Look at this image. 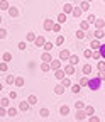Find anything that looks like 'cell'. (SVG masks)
Masks as SVG:
<instances>
[{
  "mask_svg": "<svg viewBox=\"0 0 105 122\" xmlns=\"http://www.w3.org/2000/svg\"><path fill=\"white\" fill-rule=\"evenodd\" d=\"M100 83H102V80L98 78V76H93L92 80H88V88H92V90H98L100 88Z\"/></svg>",
  "mask_w": 105,
  "mask_h": 122,
  "instance_id": "6da1fadb",
  "label": "cell"
},
{
  "mask_svg": "<svg viewBox=\"0 0 105 122\" xmlns=\"http://www.w3.org/2000/svg\"><path fill=\"white\" fill-rule=\"evenodd\" d=\"M49 68H51V70H54V71H56V70H59V68H61V61H59V59H53L51 63H49Z\"/></svg>",
  "mask_w": 105,
  "mask_h": 122,
  "instance_id": "7a4b0ae2",
  "label": "cell"
},
{
  "mask_svg": "<svg viewBox=\"0 0 105 122\" xmlns=\"http://www.w3.org/2000/svg\"><path fill=\"white\" fill-rule=\"evenodd\" d=\"M85 115H90V117H92V115H95V109H93V107L92 105H85Z\"/></svg>",
  "mask_w": 105,
  "mask_h": 122,
  "instance_id": "3957f363",
  "label": "cell"
},
{
  "mask_svg": "<svg viewBox=\"0 0 105 122\" xmlns=\"http://www.w3.org/2000/svg\"><path fill=\"white\" fill-rule=\"evenodd\" d=\"M42 63H51V61H53V58H51V54L49 53H46V51H44V54H42Z\"/></svg>",
  "mask_w": 105,
  "mask_h": 122,
  "instance_id": "277c9868",
  "label": "cell"
},
{
  "mask_svg": "<svg viewBox=\"0 0 105 122\" xmlns=\"http://www.w3.org/2000/svg\"><path fill=\"white\" fill-rule=\"evenodd\" d=\"M63 71H65V75H75V66L73 65H68Z\"/></svg>",
  "mask_w": 105,
  "mask_h": 122,
  "instance_id": "5b68a950",
  "label": "cell"
},
{
  "mask_svg": "<svg viewBox=\"0 0 105 122\" xmlns=\"http://www.w3.org/2000/svg\"><path fill=\"white\" fill-rule=\"evenodd\" d=\"M54 76H56L58 80H65V71L63 70H56L54 71Z\"/></svg>",
  "mask_w": 105,
  "mask_h": 122,
  "instance_id": "8992f818",
  "label": "cell"
},
{
  "mask_svg": "<svg viewBox=\"0 0 105 122\" xmlns=\"http://www.w3.org/2000/svg\"><path fill=\"white\" fill-rule=\"evenodd\" d=\"M7 115L15 117V115H17V109H15V107H9V109H7Z\"/></svg>",
  "mask_w": 105,
  "mask_h": 122,
  "instance_id": "52a82bcc",
  "label": "cell"
},
{
  "mask_svg": "<svg viewBox=\"0 0 105 122\" xmlns=\"http://www.w3.org/2000/svg\"><path fill=\"white\" fill-rule=\"evenodd\" d=\"M70 56H71L70 51H68V49H63L61 54H59V59H70Z\"/></svg>",
  "mask_w": 105,
  "mask_h": 122,
  "instance_id": "ba28073f",
  "label": "cell"
},
{
  "mask_svg": "<svg viewBox=\"0 0 105 122\" xmlns=\"http://www.w3.org/2000/svg\"><path fill=\"white\" fill-rule=\"evenodd\" d=\"M75 117H76V120H83V119L86 117V115H85V110H76Z\"/></svg>",
  "mask_w": 105,
  "mask_h": 122,
  "instance_id": "9c48e42d",
  "label": "cell"
},
{
  "mask_svg": "<svg viewBox=\"0 0 105 122\" xmlns=\"http://www.w3.org/2000/svg\"><path fill=\"white\" fill-rule=\"evenodd\" d=\"M9 105H10V98H2V100H0V107L9 109Z\"/></svg>",
  "mask_w": 105,
  "mask_h": 122,
  "instance_id": "30bf717a",
  "label": "cell"
},
{
  "mask_svg": "<svg viewBox=\"0 0 105 122\" xmlns=\"http://www.w3.org/2000/svg\"><path fill=\"white\" fill-rule=\"evenodd\" d=\"M54 93H58V95H63V93H65V86H63V85H56V88H54Z\"/></svg>",
  "mask_w": 105,
  "mask_h": 122,
  "instance_id": "8fae6325",
  "label": "cell"
},
{
  "mask_svg": "<svg viewBox=\"0 0 105 122\" xmlns=\"http://www.w3.org/2000/svg\"><path fill=\"white\" fill-rule=\"evenodd\" d=\"M44 29H46V30H51V29H53V20H51V19H46V20H44Z\"/></svg>",
  "mask_w": 105,
  "mask_h": 122,
  "instance_id": "7c38bea8",
  "label": "cell"
},
{
  "mask_svg": "<svg viewBox=\"0 0 105 122\" xmlns=\"http://www.w3.org/2000/svg\"><path fill=\"white\" fill-rule=\"evenodd\" d=\"M25 102H27L29 105H36V103H37V97H36V95H31V97H29V98L25 100Z\"/></svg>",
  "mask_w": 105,
  "mask_h": 122,
  "instance_id": "4fadbf2b",
  "label": "cell"
},
{
  "mask_svg": "<svg viewBox=\"0 0 105 122\" xmlns=\"http://www.w3.org/2000/svg\"><path fill=\"white\" fill-rule=\"evenodd\" d=\"M9 14H10V17H17L19 15V10L15 7H9Z\"/></svg>",
  "mask_w": 105,
  "mask_h": 122,
  "instance_id": "5bb4252c",
  "label": "cell"
},
{
  "mask_svg": "<svg viewBox=\"0 0 105 122\" xmlns=\"http://www.w3.org/2000/svg\"><path fill=\"white\" fill-rule=\"evenodd\" d=\"M90 48H92V49H98L100 48V41L98 39H93L92 42H90Z\"/></svg>",
  "mask_w": 105,
  "mask_h": 122,
  "instance_id": "9a60e30c",
  "label": "cell"
},
{
  "mask_svg": "<svg viewBox=\"0 0 105 122\" xmlns=\"http://www.w3.org/2000/svg\"><path fill=\"white\" fill-rule=\"evenodd\" d=\"M88 27H90V24H88L86 20H81V24H80V30H83V32H86V30H88Z\"/></svg>",
  "mask_w": 105,
  "mask_h": 122,
  "instance_id": "2e32d148",
  "label": "cell"
},
{
  "mask_svg": "<svg viewBox=\"0 0 105 122\" xmlns=\"http://www.w3.org/2000/svg\"><path fill=\"white\" fill-rule=\"evenodd\" d=\"M75 107H76V110H83V109H85V102H83V100L75 102Z\"/></svg>",
  "mask_w": 105,
  "mask_h": 122,
  "instance_id": "e0dca14e",
  "label": "cell"
},
{
  "mask_svg": "<svg viewBox=\"0 0 105 122\" xmlns=\"http://www.w3.org/2000/svg\"><path fill=\"white\" fill-rule=\"evenodd\" d=\"M59 114H61V115H68L70 114V107L68 105H63L61 109H59Z\"/></svg>",
  "mask_w": 105,
  "mask_h": 122,
  "instance_id": "ac0fdd59",
  "label": "cell"
},
{
  "mask_svg": "<svg viewBox=\"0 0 105 122\" xmlns=\"http://www.w3.org/2000/svg\"><path fill=\"white\" fill-rule=\"evenodd\" d=\"M71 12H73V5L71 4H66L63 7V14H71Z\"/></svg>",
  "mask_w": 105,
  "mask_h": 122,
  "instance_id": "d6986e66",
  "label": "cell"
},
{
  "mask_svg": "<svg viewBox=\"0 0 105 122\" xmlns=\"http://www.w3.org/2000/svg\"><path fill=\"white\" fill-rule=\"evenodd\" d=\"M68 61H70V65H73V66H75V65L78 63V56H76V54H71Z\"/></svg>",
  "mask_w": 105,
  "mask_h": 122,
  "instance_id": "ffe728a7",
  "label": "cell"
},
{
  "mask_svg": "<svg viewBox=\"0 0 105 122\" xmlns=\"http://www.w3.org/2000/svg\"><path fill=\"white\" fill-rule=\"evenodd\" d=\"M37 46H39V48H42V46H44V42H46V41H44V37L42 36H39V37H36V41H34Z\"/></svg>",
  "mask_w": 105,
  "mask_h": 122,
  "instance_id": "44dd1931",
  "label": "cell"
},
{
  "mask_svg": "<svg viewBox=\"0 0 105 122\" xmlns=\"http://www.w3.org/2000/svg\"><path fill=\"white\" fill-rule=\"evenodd\" d=\"M88 9H90V4H88V2H81V4H80V10H81V12H86Z\"/></svg>",
  "mask_w": 105,
  "mask_h": 122,
  "instance_id": "7402d4cb",
  "label": "cell"
},
{
  "mask_svg": "<svg viewBox=\"0 0 105 122\" xmlns=\"http://www.w3.org/2000/svg\"><path fill=\"white\" fill-rule=\"evenodd\" d=\"M25 41H27V42H32V41H36V34H34V32H29V34L25 36Z\"/></svg>",
  "mask_w": 105,
  "mask_h": 122,
  "instance_id": "603a6c76",
  "label": "cell"
},
{
  "mask_svg": "<svg viewBox=\"0 0 105 122\" xmlns=\"http://www.w3.org/2000/svg\"><path fill=\"white\" fill-rule=\"evenodd\" d=\"M27 109H29V103H27V102H20V103H19V110L25 112Z\"/></svg>",
  "mask_w": 105,
  "mask_h": 122,
  "instance_id": "cb8c5ba5",
  "label": "cell"
},
{
  "mask_svg": "<svg viewBox=\"0 0 105 122\" xmlns=\"http://www.w3.org/2000/svg\"><path fill=\"white\" fill-rule=\"evenodd\" d=\"M0 10H9V4H7V0H0Z\"/></svg>",
  "mask_w": 105,
  "mask_h": 122,
  "instance_id": "d4e9b609",
  "label": "cell"
},
{
  "mask_svg": "<svg viewBox=\"0 0 105 122\" xmlns=\"http://www.w3.org/2000/svg\"><path fill=\"white\" fill-rule=\"evenodd\" d=\"M93 36H95V39H102V37H103V30H102V29H97Z\"/></svg>",
  "mask_w": 105,
  "mask_h": 122,
  "instance_id": "484cf974",
  "label": "cell"
},
{
  "mask_svg": "<svg viewBox=\"0 0 105 122\" xmlns=\"http://www.w3.org/2000/svg\"><path fill=\"white\" fill-rule=\"evenodd\" d=\"M14 83H15V86H22V85H24V78H22V76H17Z\"/></svg>",
  "mask_w": 105,
  "mask_h": 122,
  "instance_id": "4316f807",
  "label": "cell"
},
{
  "mask_svg": "<svg viewBox=\"0 0 105 122\" xmlns=\"http://www.w3.org/2000/svg\"><path fill=\"white\" fill-rule=\"evenodd\" d=\"M98 54H100V58H105V44H100V48H98Z\"/></svg>",
  "mask_w": 105,
  "mask_h": 122,
  "instance_id": "83f0119b",
  "label": "cell"
},
{
  "mask_svg": "<svg viewBox=\"0 0 105 122\" xmlns=\"http://www.w3.org/2000/svg\"><path fill=\"white\" fill-rule=\"evenodd\" d=\"M103 25H105V22H103L102 19H98V20H95V27H97V29H103Z\"/></svg>",
  "mask_w": 105,
  "mask_h": 122,
  "instance_id": "f1b7e54d",
  "label": "cell"
},
{
  "mask_svg": "<svg viewBox=\"0 0 105 122\" xmlns=\"http://www.w3.org/2000/svg\"><path fill=\"white\" fill-rule=\"evenodd\" d=\"M39 115H41V117H48V115H49V109H41V110H39Z\"/></svg>",
  "mask_w": 105,
  "mask_h": 122,
  "instance_id": "f546056e",
  "label": "cell"
},
{
  "mask_svg": "<svg viewBox=\"0 0 105 122\" xmlns=\"http://www.w3.org/2000/svg\"><path fill=\"white\" fill-rule=\"evenodd\" d=\"M90 73H92V66H90V65H85V66H83V75H90Z\"/></svg>",
  "mask_w": 105,
  "mask_h": 122,
  "instance_id": "4dcf8cb0",
  "label": "cell"
},
{
  "mask_svg": "<svg viewBox=\"0 0 105 122\" xmlns=\"http://www.w3.org/2000/svg\"><path fill=\"white\" fill-rule=\"evenodd\" d=\"M51 49H53V42H44V51L49 53Z\"/></svg>",
  "mask_w": 105,
  "mask_h": 122,
  "instance_id": "1f68e13d",
  "label": "cell"
},
{
  "mask_svg": "<svg viewBox=\"0 0 105 122\" xmlns=\"http://www.w3.org/2000/svg\"><path fill=\"white\" fill-rule=\"evenodd\" d=\"M80 90H81L80 85H71V92H73V93H80Z\"/></svg>",
  "mask_w": 105,
  "mask_h": 122,
  "instance_id": "d6a6232c",
  "label": "cell"
},
{
  "mask_svg": "<svg viewBox=\"0 0 105 122\" xmlns=\"http://www.w3.org/2000/svg\"><path fill=\"white\" fill-rule=\"evenodd\" d=\"M80 86H86L88 85V78H86V76H83V78H80V83H78Z\"/></svg>",
  "mask_w": 105,
  "mask_h": 122,
  "instance_id": "836d02e7",
  "label": "cell"
},
{
  "mask_svg": "<svg viewBox=\"0 0 105 122\" xmlns=\"http://www.w3.org/2000/svg\"><path fill=\"white\" fill-rule=\"evenodd\" d=\"M61 81H63L61 85H63L65 88H66V86H71V80H70V78H65V80H61Z\"/></svg>",
  "mask_w": 105,
  "mask_h": 122,
  "instance_id": "e575fe53",
  "label": "cell"
},
{
  "mask_svg": "<svg viewBox=\"0 0 105 122\" xmlns=\"http://www.w3.org/2000/svg\"><path fill=\"white\" fill-rule=\"evenodd\" d=\"M97 70L102 73V71H105V63H103V61H100V63H98V66H97Z\"/></svg>",
  "mask_w": 105,
  "mask_h": 122,
  "instance_id": "d590c367",
  "label": "cell"
},
{
  "mask_svg": "<svg viewBox=\"0 0 105 122\" xmlns=\"http://www.w3.org/2000/svg\"><path fill=\"white\" fill-rule=\"evenodd\" d=\"M5 81H7L9 85H10V83H14V81H15V76H12V75H9L7 78H5Z\"/></svg>",
  "mask_w": 105,
  "mask_h": 122,
  "instance_id": "8d00e7d4",
  "label": "cell"
},
{
  "mask_svg": "<svg viewBox=\"0 0 105 122\" xmlns=\"http://www.w3.org/2000/svg\"><path fill=\"white\" fill-rule=\"evenodd\" d=\"M63 42H65V37H63V36H58V37H56V44H58V46H61Z\"/></svg>",
  "mask_w": 105,
  "mask_h": 122,
  "instance_id": "74e56055",
  "label": "cell"
},
{
  "mask_svg": "<svg viewBox=\"0 0 105 122\" xmlns=\"http://www.w3.org/2000/svg\"><path fill=\"white\" fill-rule=\"evenodd\" d=\"M41 70H42V71H48V70H51V68H49V63H41Z\"/></svg>",
  "mask_w": 105,
  "mask_h": 122,
  "instance_id": "f35d334b",
  "label": "cell"
},
{
  "mask_svg": "<svg viewBox=\"0 0 105 122\" xmlns=\"http://www.w3.org/2000/svg\"><path fill=\"white\" fill-rule=\"evenodd\" d=\"M10 59H12V54L10 53H5L4 54V63H7V61H10Z\"/></svg>",
  "mask_w": 105,
  "mask_h": 122,
  "instance_id": "ab89813d",
  "label": "cell"
},
{
  "mask_svg": "<svg viewBox=\"0 0 105 122\" xmlns=\"http://www.w3.org/2000/svg\"><path fill=\"white\" fill-rule=\"evenodd\" d=\"M73 15H75V17H80V15H81V10L80 9H73V12H71Z\"/></svg>",
  "mask_w": 105,
  "mask_h": 122,
  "instance_id": "60d3db41",
  "label": "cell"
},
{
  "mask_svg": "<svg viewBox=\"0 0 105 122\" xmlns=\"http://www.w3.org/2000/svg\"><path fill=\"white\" fill-rule=\"evenodd\" d=\"M53 30L54 32H59L61 30V24H53Z\"/></svg>",
  "mask_w": 105,
  "mask_h": 122,
  "instance_id": "b9f144b4",
  "label": "cell"
},
{
  "mask_svg": "<svg viewBox=\"0 0 105 122\" xmlns=\"http://www.w3.org/2000/svg\"><path fill=\"white\" fill-rule=\"evenodd\" d=\"M95 20H97V19H95V15H92V14H90V15H88V19H86L88 24H92V22H95Z\"/></svg>",
  "mask_w": 105,
  "mask_h": 122,
  "instance_id": "7bdbcfd3",
  "label": "cell"
},
{
  "mask_svg": "<svg viewBox=\"0 0 105 122\" xmlns=\"http://www.w3.org/2000/svg\"><path fill=\"white\" fill-rule=\"evenodd\" d=\"M7 37V30L5 29H0V39H5Z\"/></svg>",
  "mask_w": 105,
  "mask_h": 122,
  "instance_id": "ee69618b",
  "label": "cell"
},
{
  "mask_svg": "<svg viewBox=\"0 0 105 122\" xmlns=\"http://www.w3.org/2000/svg\"><path fill=\"white\" fill-rule=\"evenodd\" d=\"M58 20H59L58 24H61V22H65V20H66V14H61V15H59V17H58Z\"/></svg>",
  "mask_w": 105,
  "mask_h": 122,
  "instance_id": "f6af8a7d",
  "label": "cell"
},
{
  "mask_svg": "<svg viewBox=\"0 0 105 122\" xmlns=\"http://www.w3.org/2000/svg\"><path fill=\"white\" fill-rule=\"evenodd\" d=\"M7 68H9L7 63H0V71H7Z\"/></svg>",
  "mask_w": 105,
  "mask_h": 122,
  "instance_id": "bcb514c9",
  "label": "cell"
},
{
  "mask_svg": "<svg viewBox=\"0 0 105 122\" xmlns=\"http://www.w3.org/2000/svg\"><path fill=\"white\" fill-rule=\"evenodd\" d=\"M85 36H86V34L83 32V30H78V32H76V37H78V39H83Z\"/></svg>",
  "mask_w": 105,
  "mask_h": 122,
  "instance_id": "7dc6e473",
  "label": "cell"
},
{
  "mask_svg": "<svg viewBox=\"0 0 105 122\" xmlns=\"http://www.w3.org/2000/svg\"><path fill=\"white\" fill-rule=\"evenodd\" d=\"M88 122H100V119H98V115H92Z\"/></svg>",
  "mask_w": 105,
  "mask_h": 122,
  "instance_id": "c3c4849f",
  "label": "cell"
},
{
  "mask_svg": "<svg viewBox=\"0 0 105 122\" xmlns=\"http://www.w3.org/2000/svg\"><path fill=\"white\" fill-rule=\"evenodd\" d=\"M83 53H85V56H86V58H92V54H93V53H92V49H85Z\"/></svg>",
  "mask_w": 105,
  "mask_h": 122,
  "instance_id": "681fc988",
  "label": "cell"
},
{
  "mask_svg": "<svg viewBox=\"0 0 105 122\" xmlns=\"http://www.w3.org/2000/svg\"><path fill=\"white\" fill-rule=\"evenodd\" d=\"M7 115V109H4V107H0V117Z\"/></svg>",
  "mask_w": 105,
  "mask_h": 122,
  "instance_id": "f907efd6",
  "label": "cell"
},
{
  "mask_svg": "<svg viewBox=\"0 0 105 122\" xmlns=\"http://www.w3.org/2000/svg\"><path fill=\"white\" fill-rule=\"evenodd\" d=\"M15 97H17V92H10V95H9V98H10V100H14Z\"/></svg>",
  "mask_w": 105,
  "mask_h": 122,
  "instance_id": "816d5d0a",
  "label": "cell"
},
{
  "mask_svg": "<svg viewBox=\"0 0 105 122\" xmlns=\"http://www.w3.org/2000/svg\"><path fill=\"white\" fill-rule=\"evenodd\" d=\"M19 49H20V51L25 49V42H19Z\"/></svg>",
  "mask_w": 105,
  "mask_h": 122,
  "instance_id": "f5cc1de1",
  "label": "cell"
},
{
  "mask_svg": "<svg viewBox=\"0 0 105 122\" xmlns=\"http://www.w3.org/2000/svg\"><path fill=\"white\" fill-rule=\"evenodd\" d=\"M92 58H93V59H98V58H100V54H98V53H93V54H92Z\"/></svg>",
  "mask_w": 105,
  "mask_h": 122,
  "instance_id": "db71d44e",
  "label": "cell"
},
{
  "mask_svg": "<svg viewBox=\"0 0 105 122\" xmlns=\"http://www.w3.org/2000/svg\"><path fill=\"white\" fill-rule=\"evenodd\" d=\"M0 90H4V85H2V83H0Z\"/></svg>",
  "mask_w": 105,
  "mask_h": 122,
  "instance_id": "11a10c76",
  "label": "cell"
},
{
  "mask_svg": "<svg viewBox=\"0 0 105 122\" xmlns=\"http://www.w3.org/2000/svg\"><path fill=\"white\" fill-rule=\"evenodd\" d=\"M85 2H88V4H90V2H92V0H85Z\"/></svg>",
  "mask_w": 105,
  "mask_h": 122,
  "instance_id": "9f6ffc18",
  "label": "cell"
},
{
  "mask_svg": "<svg viewBox=\"0 0 105 122\" xmlns=\"http://www.w3.org/2000/svg\"><path fill=\"white\" fill-rule=\"evenodd\" d=\"M0 22H2V17H0Z\"/></svg>",
  "mask_w": 105,
  "mask_h": 122,
  "instance_id": "6f0895ef",
  "label": "cell"
}]
</instances>
